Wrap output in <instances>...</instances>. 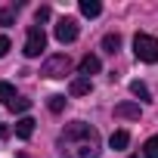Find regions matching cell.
I'll list each match as a JSON object with an SVG mask.
<instances>
[{
  "mask_svg": "<svg viewBox=\"0 0 158 158\" xmlns=\"http://www.w3.org/2000/svg\"><path fill=\"white\" fill-rule=\"evenodd\" d=\"M59 152H62V158H99L102 136L87 121H71L59 133Z\"/></svg>",
  "mask_w": 158,
  "mask_h": 158,
  "instance_id": "obj_1",
  "label": "cell"
},
{
  "mask_svg": "<svg viewBox=\"0 0 158 158\" xmlns=\"http://www.w3.org/2000/svg\"><path fill=\"white\" fill-rule=\"evenodd\" d=\"M133 53H136V59L139 62H149V65H155L158 62V37H152V34H136L133 37Z\"/></svg>",
  "mask_w": 158,
  "mask_h": 158,
  "instance_id": "obj_2",
  "label": "cell"
},
{
  "mask_svg": "<svg viewBox=\"0 0 158 158\" xmlns=\"http://www.w3.org/2000/svg\"><path fill=\"white\" fill-rule=\"evenodd\" d=\"M68 71H71V59H68V53H56V56H50V59L40 65V74L50 77V81H59V77H65Z\"/></svg>",
  "mask_w": 158,
  "mask_h": 158,
  "instance_id": "obj_3",
  "label": "cell"
},
{
  "mask_svg": "<svg viewBox=\"0 0 158 158\" xmlns=\"http://www.w3.org/2000/svg\"><path fill=\"white\" fill-rule=\"evenodd\" d=\"M44 50H47V34H44V25H28L22 53H25L28 59H34V56H40Z\"/></svg>",
  "mask_w": 158,
  "mask_h": 158,
  "instance_id": "obj_4",
  "label": "cell"
},
{
  "mask_svg": "<svg viewBox=\"0 0 158 158\" xmlns=\"http://www.w3.org/2000/svg\"><path fill=\"white\" fill-rule=\"evenodd\" d=\"M56 40L59 44H71V40H77V19H71V16H62L59 22H56Z\"/></svg>",
  "mask_w": 158,
  "mask_h": 158,
  "instance_id": "obj_5",
  "label": "cell"
},
{
  "mask_svg": "<svg viewBox=\"0 0 158 158\" xmlns=\"http://www.w3.org/2000/svg\"><path fill=\"white\" fill-rule=\"evenodd\" d=\"M102 71V62H99V56H93V53H87L81 62H77V74L81 77H93V74H99Z\"/></svg>",
  "mask_w": 158,
  "mask_h": 158,
  "instance_id": "obj_6",
  "label": "cell"
},
{
  "mask_svg": "<svg viewBox=\"0 0 158 158\" xmlns=\"http://www.w3.org/2000/svg\"><path fill=\"white\" fill-rule=\"evenodd\" d=\"M90 90H93V81H90V77H81V74L68 84V93H71V96H87Z\"/></svg>",
  "mask_w": 158,
  "mask_h": 158,
  "instance_id": "obj_7",
  "label": "cell"
},
{
  "mask_svg": "<svg viewBox=\"0 0 158 158\" xmlns=\"http://www.w3.org/2000/svg\"><path fill=\"white\" fill-rule=\"evenodd\" d=\"M115 118L136 121V118H139V102H118V106H115Z\"/></svg>",
  "mask_w": 158,
  "mask_h": 158,
  "instance_id": "obj_8",
  "label": "cell"
},
{
  "mask_svg": "<svg viewBox=\"0 0 158 158\" xmlns=\"http://www.w3.org/2000/svg\"><path fill=\"white\" fill-rule=\"evenodd\" d=\"M31 133H34V118H28V115L19 118L16 121V136L19 139H31Z\"/></svg>",
  "mask_w": 158,
  "mask_h": 158,
  "instance_id": "obj_9",
  "label": "cell"
},
{
  "mask_svg": "<svg viewBox=\"0 0 158 158\" xmlns=\"http://www.w3.org/2000/svg\"><path fill=\"white\" fill-rule=\"evenodd\" d=\"M77 10H81V16H87V19H96L102 13V3H99V0H81Z\"/></svg>",
  "mask_w": 158,
  "mask_h": 158,
  "instance_id": "obj_10",
  "label": "cell"
},
{
  "mask_svg": "<svg viewBox=\"0 0 158 158\" xmlns=\"http://www.w3.org/2000/svg\"><path fill=\"white\" fill-rule=\"evenodd\" d=\"M109 146H112L115 152H121V149H127V146H130V133H127V130H115V133L109 136Z\"/></svg>",
  "mask_w": 158,
  "mask_h": 158,
  "instance_id": "obj_11",
  "label": "cell"
},
{
  "mask_svg": "<svg viewBox=\"0 0 158 158\" xmlns=\"http://www.w3.org/2000/svg\"><path fill=\"white\" fill-rule=\"evenodd\" d=\"M130 93H133L139 102H152V90H149L143 81H130Z\"/></svg>",
  "mask_w": 158,
  "mask_h": 158,
  "instance_id": "obj_12",
  "label": "cell"
},
{
  "mask_svg": "<svg viewBox=\"0 0 158 158\" xmlns=\"http://www.w3.org/2000/svg\"><path fill=\"white\" fill-rule=\"evenodd\" d=\"M102 50L115 56V53L121 50V34H118V31H112V34H106V37H102Z\"/></svg>",
  "mask_w": 158,
  "mask_h": 158,
  "instance_id": "obj_13",
  "label": "cell"
},
{
  "mask_svg": "<svg viewBox=\"0 0 158 158\" xmlns=\"http://www.w3.org/2000/svg\"><path fill=\"white\" fill-rule=\"evenodd\" d=\"M13 99H16V87H13L10 81H0V102H6V106H10Z\"/></svg>",
  "mask_w": 158,
  "mask_h": 158,
  "instance_id": "obj_14",
  "label": "cell"
},
{
  "mask_svg": "<svg viewBox=\"0 0 158 158\" xmlns=\"http://www.w3.org/2000/svg\"><path fill=\"white\" fill-rule=\"evenodd\" d=\"M16 10H19V6H3V10H0V25H3V28H13V22H16Z\"/></svg>",
  "mask_w": 158,
  "mask_h": 158,
  "instance_id": "obj_15",
  "label": "cell"
},
{
  "mask_svg": "<svg viewBox=\"0 0 158 158\" xmlns=\"http://www.w3.org/2000/svg\"><path fill=\"white\" fill-rule=\"evenodd\" d=\"M143 155H146V158H158V136H149V139H146Z\"/></svg>",
  "mask_w": 158,
  "mask_h": 158,
  "instance_id": "obj_16",
  "label": "cell"
},
{
  "mask_svg": "<svg viewBox=\"0 0 158 158\" xmlns=\"http://www.w3.org/2000/svg\"><path fill=\"white\" fill-rule=\"evenodd\" d=\"M10 109H13V112H28V109H31V99H25V96H16V99L10 102Z\"/></svg>",
  "mask_w": 158,
  "mask_h": 158,
  "instance_id": "obj_17",
  "label": "cell"
},
{
  "mask_svg": "<svg viewBox=\"0 0 158 158\" xmlns=\"http://www.w3.org/2000/svg\"><path fill=\"white\" fill-rule=\"evenodd\" d=\"M47 106H50V112H53V115H59V112L65 109V96H59V93H56V96H50V102H47Z\"/></svg>",
  "mask_w": 158,
  "mask_h": 158,
  "instance_id": "obj_18",
  "label": "cell"
},
{
  "mask_svg": "<svg viewBox=\"0 0 158 158\" xmlns=\"http://www.w3.org/2000/svg\"><path fill=\"white\" fill-rule=\"evenodd\" d=\"M47 19H50V6H37V10H34V22L40 25V22H47Z\"/></svg>",
  "mask_w": 158,
  "mask_h": 158,
  "instance_id": "obj_19",
  "label": "cell"
},
{
  "mask_svg": "<svg viewBox=\"0 0 158 158\" xmlns=\"http://www.w3.org/2000/svg\"><path fill=\"white\" fill-rule=\"evenodd\" d=\"M10 47H13V44H10V37H6V34H0V59L10 53Z\"/></svg>",
  "mask_w": 158,
  "mask_h": 158,
  "instance_id": "obj_20",
  "label": "cell"
},
{
  "mask_svg": "<svg viewBox=\"0 0 158 158\" xmlns=\"http://www.w3.org/2000/svg\"><path fill=\"white\" fill-rule=\"evenodd\" d=\"M10 136V127H3V124H0V139H6Z\"/></svg>",
  "mask_w": 158,
  "mask_h": 158,
  "instance_id": "obj_21",
  "label": "cell"
},
{
  "mask_svg": "<svg viewBox=\"0 0 158 158\" xmlns=\"http://www.w3.org/2000/svg\"><path fill=\"white\" fill-rule=\"evenodd\" d=\"M16 158H31V155H28V152H19V155H16Z\"/></svg>",
  "mask_w": 158,
  "mask_h": 158,
  "instance_id": "obj_22",
  "label": "cell"
},
{
  "mask_svg": "<svg viewBox=\"0 0 158 158\" xmlns=\"http://www.w3.org/2000/svg\"><path fill=\"white\" fill-rule=\"evenodd\" d=\"M130 158H136V155H130Z\"/></svg>",
  "mask_w": 158,
  "mask_h": 158,
  "instance_id": "obj_23",
  "label": "cell"
}]
</instances>
